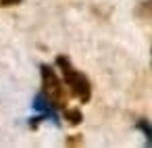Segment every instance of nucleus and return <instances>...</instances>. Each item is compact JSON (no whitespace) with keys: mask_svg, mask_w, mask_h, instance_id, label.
Here are the masks:
<instances>
[{"mask_svg":"<svg viewBox=\"0 0 152 148\" xmlns=\"http://www.w3.org/2000/svg\"><path fill=\"white\" fill-rule=\"evenodd\" d=\"M56 67L63 71L65 86H69L67 90H71V94H73L81 104H88V102L92 100V84H90V79H88L81 71H77V69L73 67V63H71L65 54L56 56Z\"/></svg>","mask_w":152,"mask_h":148,"instance_id":"nucleus-1","label":"nucleus"},{"mask_svg":"<svg viewBox=\"0 0 152 148\" xmlns=\"http://www.w3.org/2000/svg\"><path fill=\"white\" fill-rule=\"evenodd\" d=\"M42 75V96L54 106V108H67L69 104V90L58 79V75L52 71L50 65H40Z\"/></svg>","mask_w":152,"mask_h":148,"instance_id":"nucleus-2","label":"nucleus"},{"mask_svg":"<svg viewBox=\"0 0 152 148\" xmlns=\"http://www.w3.org/2000/svg\"><path fill=\"white\" fill-rule=\"evenodd\" d=\"M40 115L36 117V119H31V127H38L40 125V121H44V119H48V121H54L56 125H61V121H58V115H56V108L42 96V92L34 98V104H31Z\"/></svg>","mask_w":152,"mask_h":148,"instance_id":"nucleus-3","label":"nucleus"},{"mask_svg":"<svg viewBox=\"0 0 152 148\" xmlns=\"http://www.w3.org/2000/svg\"><path fill=\"white\" fill-rule=\"evenodd\" d=\"M67 119H69V123L71 125H79L81 123V113L77 111V108H67Z\"/></svg>","mask_w":152,"mask_h":148,"instance_id":"nucleus-4","label":"nucleus"},{"mask_svg":"<svg viewBox=\"0 0 152 148\" xmlns=\"http://www.w3.org/2000/svg\"><path fill=\"white\" fill-rule=\"evenodd\" d=\"M137 129H142V131H144V136H146V144L150 146V144H152V131H150V125H148V121H146V119L137 121Z\"/></svg>","mask_w":152,"mask_h":148,"instance_id":"nucleus-5","label":"nucleus"},{"mask_svg":"<svg viewBox=\"0 0 152 148\" xmlns=\"http://www.w3.org/2000/svg\"><path fill=\"white\" fill-rule=\"evenodd\" d=\"M21 0H0V7L2 9H9V7H17Z\"/></svg>","mask_w":152,"mask_h":148,"instance_id":"nucleus-6","label":"nucleus"}]
</instances>
